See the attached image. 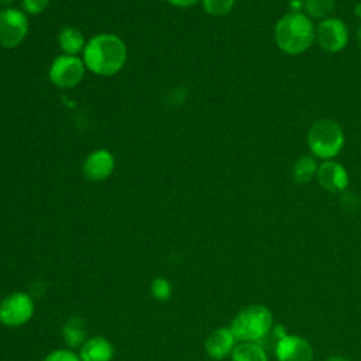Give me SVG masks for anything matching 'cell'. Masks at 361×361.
Here are the masks:
<instances>
[{
  "instance_id": "obj_1",
  "label": "cell",
  "mask_w": 361,
  "mask_h": 361,
  "mask_svg": "<svg viewBox=\"0 0 361 361\" xmlns=\"http://www.w3.org/2000/svg\"><path fill=\"white\" fill-rule=\"evenodd\" d=\"M126 59V44L114 34H97L86 42L83 49L85 66L100 76H111L117 73L124 66Z\"/></svg>"
},
{
  "instance_id": "obj_2",
  "label": "cell",
  "mask_w": 361,
  "mask_h": 361,
  "mask_svg": "<svg viewBox=\"0 0 361 361\" xmlns=\"http://www.w3.org/2000/svg\"><path fill=\"white\" fill-rule=\"evenodd\" d=\"M316 28L305 13H288L275 25V41L288 55H299L310 48Z\"/></svg>"
},
{
  "instance_id": "obj_3",
  "label": "cell",
  "mask_w": 361,
  "mask_h": 361,
  "mask_svg": "<svg viewBox=\"0 0 361 361\" xmlns=\"http://www.w3.org/2000/svg\"><path fill=\"white\" fill-rule=\"evenodd\" d=\"M272 327V313L262 305H251L240 310L230 324L235 340L255 343L264 338Z\"/></svg>"
},
{
  "instance_id": "obj_4",
  "label": "cell",
  "mask_w": 361,
  "mask_h": 361,
  "mask_svg": "<svg viewBox=\"0 0 361 361\" xmlns=\"http://www.w3.org/2000/svg\"><path fill=\"white\" fill-rule=\"evenodd\" d=\"M307 145L313 155L329 161L341 151L344 133L340 124L331 118L316 120L309 128Z\"/></svg>"
},
{
  "instance_id": "obj_5",
  "label": "cell",
  "mask_w": 361,
  "mask_h": 361,
  "mask_svg": "<svg viewBox=\"0 0 361 361\" xmlns=\"http://www.w3.org/2000/svg\"><path fill=\"white\" fill-rule=\"evenodd\" d=\"M34 313V300L27 292H13L0 302V323L7 327L25 324Z\"/></svg>"
},
{
  "instance_id": "obj_6",
  "label": "cell",
  "mask_w": 361,
  "mask_h": 361,
  "mask_svg": "<svg viewBox=\"0 0 361 361\" xmlns=\"http://www.w3.org/2000/svg\"><path fill=\"white\" fill-rule=\"evenodd\" d=\"M85 63L78 55H59L54 59L49 68L51 82L62 89L76 86L85 76Z\"/></svg>"
},
{
  "instance_id": "obj_7",
  "label": "cell",
  "mask_w": 361,
  "mask_h": 361,
  "mask_svg": "<svg viewBox=\"0 0 361 361\" xmlns=\"http://www.w3.org/2000/svg\"><path fill=\"white\" fill-rule=\"evenodd\" d=\"M28 32V18L24 11L6 7L0 11V44L4 48H14L23 42Z\"/></svg>"
},
{
  "instance_id": "obj_8",
  "label": "cell",
  "mask_w": 361,
  "mask_h": 361,
  "mask_svg": "<svg viewBox=\"0 0 361 361\" xmlns=\"http://www.w3.org/2000/svg\"><path fill=\"white\" fill-rule=\"evenodd\" d=\"M314 39L326 52H338L348 42V30L341 20L329 17L317 24Z\"/></svg>"
},
{
  "instance_id": "obj_9",
  "label": "cell",
  "mask_w": 361,
  "mask_h": 361,
  "mask_svg": "<svg viewBox=\"0 0 361 361\" xmlns=\"http://www.w3.org/2000/svg\"><path fill=\"white\" fill-rule=\"evenodd\" d=\"M316 178L320 186L331 193H340L348 186V173L347 171L334 161H324L317 166Z\"/></svg>"
},
{
  "instance_id": "obj_10",
  "label": "cell",
  "mask_w": 361,
  "mask_h": 361,
  "mask_svg": "<svg viewBox=\"0 0 361 361\" xmlns=\"http://www.w3.org/2000/svg\"><path fill=\"white\" fill-rule=\"evenodd\" d=\"M276 357L279 361H312V345L302 337L283 336L276 344Z\"/></svg>"
},
{
  "instance_id": "obj_11",
  "label": "cell",
  "mask_w": 361,
  "mask_h": 361,
  "mask_svg": "<svg viewBox=\"0 0 361 361\" xmlns=\"http://www.w3.org/2000/svg\"><path fill=\"white\" fill-rule=\"evenodd\" d=\"M114 169V157L107 149L90 152L83 162V173L92 182L107 179Z\"/></svg>"
},
{
  "instance_id": "obj_12",
  "label": "cell",
  "mask_w": 361,
  "mask_h": 361,
  "mask_svg": "<svg viewBox=\"0 0 361 361\" xmlns=\"http://www.w3.org/2000/svg\"><path fill=\"white\" fill-rule=\"evenodd\" d=\"M235 337L230 329L220 327L209 334L204 341V350L213 360H221L234 350Z\"/></svg>"
},
{
  "instance_id": "obj_13",
  "label": "cell",
  "mask_w": 361,
  "mask_h": 361,
  "mask_svg": "<svg viewBox=\"0 0 361 361\" xmlns=\"http://www.w3.org/2000/svg\"><path fill=\"white\" fill-rule=\"evenodd\" d=\"M78 355L80 361H111L114 355V347L107 338L96 336L87 338L82 344Z\"/></svg>"
},
{
  "instance_id": "obj_14",
  "label": "cell",
  "mask_w": 361,
  "mask_h": 361,
  "mask_svg": "<svg viewBox=\"0 0 361 361\" xmlns=\"http://www.w3.org/2000/svg\"><path fill=\"white\" fill-rule=\"evenodd\" d=\"M62 334L69 348H76V347L80 348L82 344L87 340L83 319L79 316H71L63 324Z\"/></svg>"
},
{
  "instance_id": "obj_15",
  "label": "cell",
  "mask_w": 361,
  "mask_h": 361,
  "mask_svg": "<svg viewBox=\"0 0 361 361\" xmlns=\"http://www.w3.org/2000/svg\"><path fill=\"white\" fill-rule=\"evenodd\" d=\"M58 42L65 54L78 55L79 52H83L87 41H85L83 34L78 28L65 27L58 35Z\"/></svg>"
},
{
  "instance_id": "obj_16",
  "label": "cell",
  "mask_w": 361,
  "mask_h": 361,
  "mask_svg": "<svg viewBox=\"0 0 361 361\" xmlns=\"http://www.w3.org/2000/svg\"><path fill=\"white\" fill-rule=\"evenodd\" d=\"M233 361H268L265 351L261 345L251 341H243L234 347L231 353Z\"/></svg>"
},
{
  "instance_id": "obj_17",
  "label": "cell",
  "mask_w": 361,
  "mask_h": 361,
  "mask_svg": "<svg viewBox=\"0 0 361 361\" xmlns=\"http://www.w3.org/2000/svg\"><path fill=\"white\" fill-rule=\"evenodd\" d=\"M317 162L312 157H302L299 158L293 168H292V178L298 183H306L309 182L317 172Z\"/></svg>"
},
{
  "instance_id": "obj_18",
  "label": "cell",
  "mask_w": 361,
  "mask_h": 361,
  "mask_svg": "<svg viewBox=\"0 0 361 361\" xmlns=\"http://www.w3.org/2000/svg\"><path fill=\"white\" fill-rule=\"evenodd\" d=\"M303 10L309 18L324 20L333 13L334 0H305Z\"/></svg>"
},
{
  "instance_id": "obj_19",
  "label": "cell",
  "mask_w": 361,
  "mask_h": 361,
  "mask_svg": "<svg viewBox=\"0 0 361 361\" xmlns=\"http://www.w3.org/2000/svg\"><path fill=\"white\" fill-rule=\"evenodd\" d=\"M235 0H202L204 11L214 17H221L228 14L234 7Z\"/></svg>"
},
{
  "instance_id": "obj_20",
  "label": "cell",
  "mask_w": 361,
  "mask_h": 361,
  "mask_svg": "<svg viewBox=\"0 0 361 361\" xmlns=\"http://www.w3.org/2000/svg\"><path fill=\"white\" fill-rule=\"evenodd\" d=\"M151 293L158 300H166L172 295L171 282L166 278L158 276L151 282Z\"/></svg>"
},
{
  "instance_id": "obj_21",
  "label": "cell",
  "mask_w": 361,
  "mask_h": 361,
  "mask_svg": "<svg viewBox=\"0 0 361 361\" xmlns=\"http://www.w3.org/2000/svg\"><path fill=\"white\" fill-rule=\"evenodd\" d=\"M49 4V0H23L21 6L27 14H39Z\"/></svg>"
},
{
  "instance_id": "obj_22",
  "label": "cell",
  "mask_w": 361,
  "mask_h": 361,
  "mask_svg": "<svg viewBox=\"0 0 361 361\" xmlns=\"http://www.w3.org/2000/svg\"><path fill=\"white\" fill-rule=\"evenodd\" d=\"M42 361H80V358L71 350H55L49 353Z\"/></svg>"
},
{
  "instance_id": "obj_23",
  "label": "cell",
  "mask_w": 361,
  "mask_h": 361,
  "mask_svg": "<svg viewBox=\"0 0 361 361\" xmlns=\"http://www.w3.org/2000/svg\"><path fill=\"white\" fill-rule=\"evenodd\" d=\"M165 1L176 7H190V6H195L199 0H165Z\"/></svg>"
},
{
  "instance_id": "obj_24",
  "label": "cell",
  "mask_w": 361,
  "mask_h": 361,
  "mask_svg": "<svg viewBox=\"0 0 361 361\" xmlns=\"http://www.w3.org/2000/svg\"><path fill=\"white\" fill-rule=\"evenodd\" d=\"M305 0H290V13H302Z\"/></svg>"
},
{
  "instance_id": "obj_25",
  "label": "cell",
  "mask_w": 361,
  "mask_h": 361,
  "mask_svg": "<svg viewBox=\"0 0 361 361\" xmlns=\"http://www.w3.org/2000/svg\"><path fill=\"white\" fill-rule=\"evenodd\" d=\"M44 290H45V286H44L42 282H34L31 285V293L32 295H42Z\"/></svg>"
},
{
  "instance_id": "obj_26",
  "label": "cell",
  "mask_w": 361,
  "mask_h": 361,
  "mask_svg": "<svg viewBox=\"0 0 361 361\" xmlns=\"http://www.w3.org/2000/svg\"><path fill=\"white\" fill-rule=\"evenodd\" d=\"M354 14L361 20V3H358V4L354 7Z\"/></svg>"
},
{
  "instance_id": "obj_27",
  "label": "cell",
  "mask_w": 361,
  "mask_h": 361,
  "mask_svg": "<svg viewBox=\"0 0 361 361\" xmlns=\"http://www.w3.org/2000/svg\"><path fill=\"white\" fill-rule=\"evenodd\" d=\"M357 41H358V44L361 47V25L358 27V31H357Z\"/></svg>"
},
{
  "instance_id": "obj_28",
  "label": "cell",
  "mask_w": 361,
  "mask_h": 361,
  "mask_svg": "<svg viewBox=\"0 0 361 361\" xmlns=\"http://www.w3.org/2000/svg\"><path fill=\"white\" fill-rule=\"evenodd\" d=\"M329 361H348V360L341 358V357H331V358H329Z\"/></svg>"
},
{
  "instance_id": "obj_29",
  "label": "cell",
  "mask_w": 361,
  "mask_h": 361,
  "mask_svg": "<svg viewBox=\"0 0 361 361\" xmlns=\"http://www.w3.org/2000/svg\"><path fill=\"white\" fill-rule=\"evenodd\" d=\"M13 1H14V0H0V4H3V6H10Z\"/></svg>"
}]
</instances>
